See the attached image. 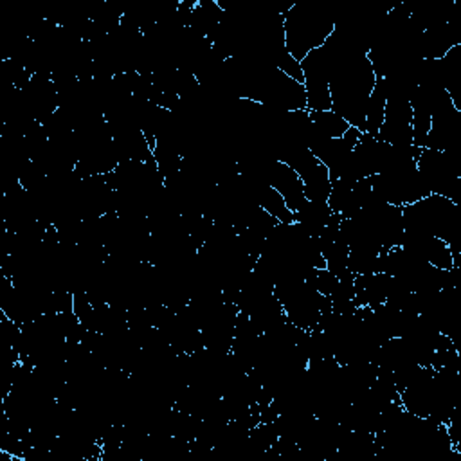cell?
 <instances>
[{
	"label": "cell",
	"instance_id": "3957f363",
	"mask_svg": "<svg viewBox=\"0 0 461 461\" xmlns=\"http://www.w3.org/2000/svg\"><path fill=\"white\" fill-rule=\"evenodd\" d=\"M308 113L315 131L326 139H340L351 128L349 122L333 110H319V112L308 110Z\"/></svg>",
	"mask_w": 461,
	"mask_h": 461
},
{
	"label": "cell",
	"instance_id": "6da1fadb",
	"mask_svg": "<svg viewBox=\"0 0 461 461\" xmlns=\"http://www.w3.org/2000/svg\"><path fill=\"white\" fill-rule=\"evenodd\" d=\"M335 20L317 5L292 4L285 13V47L301 63L312 50L324 45L335 31Z\"/></svg>",
	"mask_w": 461,
	"mask_h": 461
},
{
	"label": "cell",
	"instance_id": "7a4b0ae2",
	"mask_svg": "<svg viewBox=\"0 0 461 461\" xmlns=\"http://www.w3.org/2000/svg\"><path fill=\"white\" fill-rule=\"evenodd\" d=\"M263 176L270 187H274L286 202V205L295 211L304 200V185L299 175L285 162L270 157L263 164Z\"/></svg>",
	"mask_w": 461,
	"mask_h": 461
}]
</instances>
